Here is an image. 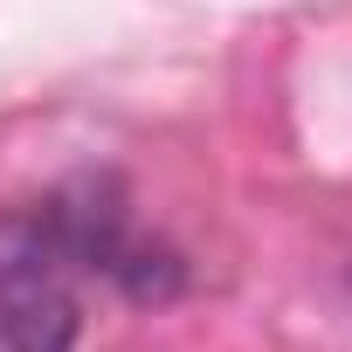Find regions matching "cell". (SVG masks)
Wrapping results in <instances>:
<instances>
[{"instance_id":"6da1fadb","label":"cell","mask_w":352,"mask_h":352,"mask_svg":"<svg viewBox=\"0 0 352 352\" xmlns=\"http://www.w3.org/2000/svg\"><path fill=\"white\" fill-rule=\"evenodd\" d=\"M76 256L49 208L0 214V352H69L76 345Z\"/></svg>"}]
</instances>
